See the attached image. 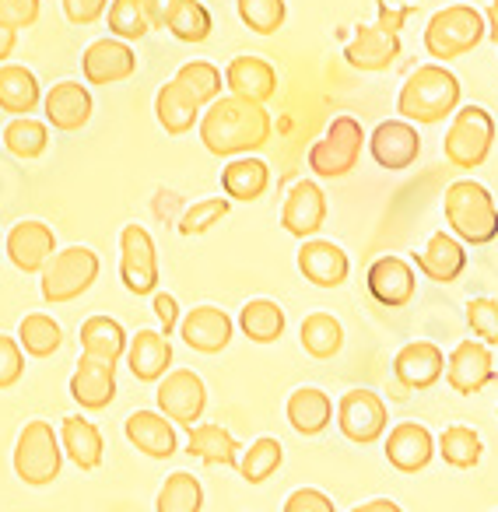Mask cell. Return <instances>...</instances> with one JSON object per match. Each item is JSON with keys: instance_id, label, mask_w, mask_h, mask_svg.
<instances>
[{"instance_id": "ffe728a7", "label": "cell", "mask_w": 498, "mask_h": 512, "mask_svg": "<svg viewBox=\"0 0 498 512\" xmlns=\"http://www.w3.org/2000/svg\"><path fill=\"white\" fill-rule=\"evenodd\" d=\"M446 372V355L432 341H411L393 358V376L404 390H428Z\"/></svg>"}, {"instance_id": "f1b7e54d", "label": "cell", "mask_w": 498, "mask_h": 512, "mask_svg": "<svg viewBox=\"0 0 498 512\" xmlns=\"http://www.w3.org/2000/svg\"><path fill=\"white\" fill-rule=\"evenodd\" d=\"M200 113H204V106H200L176 78L165 81V85L158 88L155 116H158V127H162L165 134L179 137V134H186V130H193V123H200Z\"/></svg>"}, {"instance_id": "8fae6325", "label": "cell", "mask_w": 498, "mask_h": 512, "mask_svg": "<svg viewBox=\"0 0 498 512\" xmlns=\"http://www.w3.org/2000/svg\"><path fill=\"white\" fill-rule=\"evenodd\" d=\"M120 278L134 295L158 292V253L148 228L127 225L120 232Z\"/></svg>"}, {"instance_id": "d6a6232c", "label": "cell", "mask_w": 498, "mask_h": 512, "mask_svg": "<svg viewBox=\"0 0 498 512\" xmlns=\"http://www.w3.org/2000/svg\"><path fill=\"white\" fill-rule=\"evenodd\" d=\"M60 446H64L71 463H78L81 470H95L102 463V453H106L102 432L88 418H81V414L64 418V425H60Z\"/></svg>"}, {"instance_id": "2e32d148", "label": "cell", "mask_w": 498, "mask_h": 512, "mask_svg": "<svg viewBox=\"0 0 498 512\" xmlns=\"http://www.w3.org/2000/svg\"><path fill=\"white\" fill-rule=\"evenodd\" d=\"M4 249H8L11 264H15L18 271L39 274L50 264V256L57 253V235H53V228L46 225V221H18V225L11 228Z\"/></svg>"}, {"instance_id": "ba28073f", "label": "cell", "mask_w": 498, "mask_h": 512, "mask_svg": "<svg viewBox=\"0 0 498 512\" xmlns=\"http://www.w3.org/2000/svg\"><path fill=\"white\" fill-rule=\"evenodd\" d=\"M365 130L355 116H334L327 127V134L309 148V169L323 179H341L348 172L358 169V158H362Z\"/></svg>"}, {"instance_id": "603a6c76", "label": "cell", "mask_w": 498, "mask_h": 512, "mask_svg": "<svg viewBox=\"0 0 498 512\" xmlns=\"http://www.w3.org/2000/svg\"><path fill=\"white\" fill-rule=\"evenodd\" d=\"M127 432V442L137 449V453L151 456V460H169L179 449L176 442V428L165 418L162 411H134L123 425Z\"/></svg>"}, {"instance_id": "6da1fadb", "label": "cell", "mask_w": 498, "mask_h": 512, "mask_svg": "<svg viewBox=\"0 0 498 512\" xmlns=\"http://www.w3.org/2000/svg\"><path fill=\"white\" fill-rule=\"evenodd\" d=\"M200 144L218 158H239L260 151L274 134V120L264 102L239 99V95H218L200 113Z\"/></svg>"}, {"instance_id": "f907efd6", "label": "cell", "mask_w": 498, "mask_h": 512, "mask_svg": "<svg viewBox=\"0 0 498 512\" xmlns=\"http://www.w3.org/2000/svg\"><path fill=\"white\" fill-rule=\"evenodd\" d=\"M39 22V0H0V25L22 32Z\"/></svg>"}, {"instance_id": "60d3db41", "label": "cell", "mask_w": 498, "mask_h": 512, "mask_svg": "<svg viewBox=\"0 0 498 512\" xmlns=\"http://www.w3.org/2000/svg\"><path fill=\"white\" fill-rule=\"evenodd\" d=\"M4 144L15 158H39L50 148V123L29 120V116H18L4 127Z\"/></svg>"}, {"instance_id": "db71d44e", "label": "cell", "mask_w": 498, "mask_h": 512, "mask_svg": "<svg viewBox=\"0 0 498 512\" xmlns=\"http://www.w3.org/2000/svg\"><path fill=\"white\" fill-rule=\"evenodd\" d=\"M151 306H155V316H158V323H162V334L165 337L176 334V330H179V306H176V299H172L169 292H155V295H151Z\"/></svg>"}, {"instance_id": "484cf974", "label": "cell", "mask_w": 498, "mask_h": 512, "mask_svg": "<svg viewBox=\"0 0 498 512\" xmlns=\"http://www.w3.org/2000/svg\"><path fill=\"white\" fill-rule=\"evenodd\" d=\"M435 453V439L425 425L418 421H400L397 428L386 439V460L400 470V474H418V470L428 467Z\"/></svg>"}, {"instance_id": "11a10c76", "label": "cell", "mask_w": 498, "mask_h": 512, "mask_svg": "<svg viewBox=\"0 0 498 512\" xmlns=\"http://www.w3.org/2000/svg\"><path fill=\"white\" fill-rule=\"evenodd\" d=\"M179 4H183V0H144V11H148L151 29H169V22L179 11Z\"/></svg>"}, {"instance_id": "f6af8a7d", "label": "cell", "mask_w": 498, "mask_h": 512, "mask_svg": "<svg viewBox=\"0 0 498 512\" xmlns=\"http://www.w3.org/2000/svg\"><path fill=\"white\" fill-rule=\"evenodd\" d=\"M235 8H239L242 25L260 36H274L288 18L285 0H235Z\"/></svg>"}, {"instance_id": "ee69618b", "label": "cell", "mask_w": 498, "mask_h": 512, "mask_svg": "<svg viewBox=\"0 0 498 512\" xmlns=\"http://www.w3.org/2000/svg\"><path fill=\"white\" fill-rule=\"evenodd\" d=\"M169 32L179 39V43H204V39L214 32V18H211V11H207L204 0H183L179 11L172 15Z\"/></svg>"}, {"instance_id": "9f6ffc18", "label": "cell", "mask_w": 498, "mask_h": 512, "mask_svg": "<svg viewBox=\"0 0 498 512\" xmlns=\"http://www.w3.org/2000/svg\"><path fill=\"white\" fill-rule=\"evenodd\" d=\"M15 46H18V32L8 29V25H0V64L15 53Z\"/></svg>"}, {"instance_id": "30bf717a", "label": "cell", "mask_w": 498, "mask_h": 512, "mask_svg": "<svg viewBox=\"0 0 498 512\" xmlns=\"http://www.w3.org/2000/svg\"><path fill=\"white\" fill-rule=\"evenodd\" d=\"M155 400H158V411H162L169 421L193 428L200 418H204L207 386L193 369H172V372H165V376L158 379Z\"/></svg>"}, {"instance_id": "8992f818", "label": "cell", "mask_w": 498, "mask_h": 512, "mask_svg": "<svg viewBox=\"0 0 498 512\" xmlns=\"http://www.w3.org/2000/svg\"><path fill=\"white\" fill-rule=\"evenodd\" d=\"M99 278V256L88 246H67L60 253L50 256V264L39 271V281H43V299L50 306H64V302H74L88 292Z\"/></svg>"}, {"instance_id": "4fadbf2b", "label": "cell", "mask_w": 498, "mask_h": 512, "mask_svg": "<svg viewBox=\"0 0 498 512\" xmlns=\"http://www.w3.org/2000/svg\"><path fill=\"white\" fill-rule=\"evenodd\" d=\"M81 71H85L88 85H116V81H127L137 71V53L130 50L127 39H95L81 53Z\"/></svg>"}, {"instance_id": "5b68a950", "label": "cell", "mask_w": 498, "mask_h": 512, "mask_svg": "<svg viewBox=\"0 0 498 512\" xmlns=\"http://www.w3.org/2000/svg\"><path fill=\"white\" fill-rule=\"evenodd\" d=\"M484 36H488V25L474 4H449L428 18L425 50L432 60H456L474 50Z\"/></svg>"}, {"instance_id": "3957f363", "label": "cell", "mask_w": 498, "mask_h": 512, "mask_svg": "<svg viewBox=\"0 0 498 512\" xmlns=\"http://www.w3.org/2000/svg\"><path fill=\"white\" fill-rule=\"evenodd\" d=\"M442 211H446L449 232L460 242L488 246V242L498 239V207L488 186L474 183V179H456L446 190Z\"/></svg>"}, {"instance_id": "1f68e13d", "label": "cell", "mask_w": 498, "mask_h": 512, "mask_svg": "<svg viewBox=\"0 0 498 512\" xmlns=\"http://www.w3.org/2000/svg\"><path fill=\"white\" fill-rule=\"evenodd\" d=\"M186 453L204 460L207 467H239V442L228 428L221 425H193Z\"/></svg>"}, {"instance_id": "4dcf8cb0", "label": "cell", "mask_w": 498, "mask_h": 512, "mask_svg": "<svg viewBox=\"0 0 498 512\" xmlns=\"http://www.w3.org/2000/svg\"><path fill=\"white\" fill-rule=\"evenodd\" d=\"M127 330L113 316H88L81 323V355H92L99 362H120L127 355Z\"/></svg>"}, {"instance_id": "277c9868", "label": "cell", "mask_w": 498, "mask_h": 512, "mask_svg": "<svg viewBox=\"0 0 498 512\" xmlns=\"http://www.w3.org/2000/svg\"><path fill=\"white\" fill-rule=\"evenodd\" d=\"M379 4L376 25L369 29H358V36L344 46V60L358 71H386V67L397 64L400 57V32H404V22L414 15V8H390L383 0Z\"/></svg>"}, {"instance_id": "d6986e66", "label": "cell", "mask_w": 498, "mask_h": 512, "mask_svg": "<svg viewBox=\"0 0 498 512\" xmlns=\"http://www.w3.org/2000/svg\"><path fill=\"white\" fill-rule=\"evenodd\" d=\"M495 376H498L495 362H491V351L484 341H460L446 362L449 386H453L456 393H463V397L484 390Z\"/></svg>"}, {"instance_id": "c3c4849f", "label": "cell", "mask_w": 498, "mask_h": 512, "mask_svg": "<svg viewBox=\"0 0 498 512\" xmlns=\"http://www.w3.org/2000/svg\"><path fill=\"white\" fill-rule=\"evenodd\" d=\"M467 327L477 341L498 344V302L495 299H470L467 302Z\"/></svg>"}, {"instance_id": "74e56055", "label": "cell", "mask_w": 498, "mask_h": 512, "mask_svg": "<svg viewBox=\"0 0 498 512\" xmlns=\"http://www.w3.org/2000/svg\"><path fill=\"white\" fill-rule=\"evenodd\" d=\"M341 344H344V327L330 313H309L302 320V348L313 358L327 362V358H334L341 351Z\"/></svg>"}, {"instance_id": "7bdbcfd3", "label": "cell", "mask_w": 498, "mask_h": 512, "mask_svg": "<svg viewBox=\"0 0 498 512\" xmlns=\"http://www.w3.org/2000/svg\"><path fill=\"white\" fill-rule=\"evenodd\" d=\"M109 32L116 39H127V43H137L151 32L148 11H144V0H109Z\"/></svg>"}, {"instance_id": "681fc988", "label": "cell", "mask_w": 498, "mask_h": 512, "mask_svg": "<svg viewBox=\"0 0 498 512\" xmlns=\"http://www.w3.org/2000/svg\"><path fill=\"white\" fill-rule=\"evenodd\" d=\"M25 376V351L15 337L0 334V390H11Z\"/></svg>"}, {"instance_id": "7c38bea8", "label": "cell", "mask_w": 498, "mask_h": 512, "mask_svg": "<svg viewBox=\"0 0 498 512\" xmlns=\"http://www.w3.org/2000/svg\"><path fill=\"white\" fill-rule=\"evenodd\" d=\"M386 421V404L372 390H348L337 400V428L358 446L376 442L386 432Z\"/></svg>"}, {"instance_id": "4316f807", "label": "cell", "mask_w": 498, "mask_h": 512, "mask_svg": "<svg viewBox=\"0 0 498 512\" xmlns=\"http://www.w3.org/2000/svg\"><path fill=\"white\" fill-rule=\"evenodd\" d=\"M225 88L239 99L271 102L278 95V71L264 57H235L225 67Z\"/></svg>"}, {"instance_id": "f5cc1de1", "label": "cell", "mask_w": 498, "mask_h": 512, "mask_svg": "<svg viewBox=\"0 0 498 512\" xmlns=\"http://www.w3.org/2000/svg\"><path fill=\"white\" fill-rule=\"evenodd\" d=\"M109 11V0H64V15L71 25H92Z\"/></svg>"}, {"instance_id": "6f0895ef", "label": "cell", "mask_w": 498, "mask_h": 512, "mask_svg": "<svg viewBox=\"0 0 498 512\" xmlns=\"http://www.w3.org/2000/svg\"><path fill=\"white\" fill-rule=\"evenodd\" d=\"M351 512H404L397 502H390V498H372V502H365V505H358V509H351Z\"/></svg>"}, {"instance_id": "8d00e7d4", "label": "cell", "mask_w": 498, "mask_h": 512, "mask_svg": "<svg viewBox=\"0 0 498 512\" xmlns=\"http://www.w3.org/2000/svg\"><path fill=\"white\" fill-rule=\"evenodd\" d=\"M18 344H22L25 355L50 358V355H57L60 344H64V330H60V323L53 320V316L29 313L22 320V327H18Z\"/></svg>"}, {"instance_id": "91938a15", "label": "cell", "mask_w": 498, "mask_h": 512, "mask_svg": "<svg viewBox=\"0 0 498 512\" xmlns=\"http://www.w3.org/2000/svg\"><path fill=\"white\" fill-rule=\"evenodd\" d=\"M0 246H4V239H0Z\"/></svg>"}, {"instance_id": "7402d4cb", "label": "cell", "mask_w": 498, "mask_h": 512, "mask_svg": "<svg viewBox=\"0 0 498 512\" xmlns=\"http://www.w3.org/2000/svg\"><path fill=\"white\" fill-rule=\"evenodd\" d=\"M43 109H46V123L53 130H64V134H74L81 130L88 120H92V92H88L81 81H60L46 92L43 99Z\"/></svg>"}, {"instance_id": "cb8c5ba5", "label": "cell", "mask_w": 498, "mask_h": 512, "mask_svg": "<svg viewBox=\"0 0 498 512\" xmlns=\"http://www.w3.org/2000/svg\"><path fill=\"white\" fill-rule=\"evenodd\" d=\"M71 397L78 400L85 411H102L113 404L116 397V365L99 362L92 355L78 358V369L71 376Z\"/></svg>"}, {"instance_id": "f35d334b", "label": "cell", "mask_w": 498, "mask_h": 512, "mask_svg": "<svg viewBox=\"0 0 498 512\" xmlns=\"http://www.w3.org/2000/svg\"><path fill=\"white\" fill-rule=\"evenodd\" d=\"M439 453L449 467L470 470V467H477V460H481V453H484L481 435L467 425H449L446 432L439 435Z\"/></svg>"}, {"instance_id": "9a60e30c", "label": "cell", "mask_w": 498, "mask_h": 512, "mask_svg": "<svg viewBox=\"0 0 498 512\" xmlns=\"http://www.w3.org/2000/svg\"><path fill=\"white\" fill-rule=\"evenodd\" d=\"M327 221V193L320 190V183L313 179H299L288 190L285 211H281V225L285 232H292L295 239H313Z\"/></svg>"}, {"instance_id": "d590c367", "label": "cell", "mask_w": 498, "mask_h": 512, "mask_svg": "<svg viewBox=\"0 0 498 512\" xmlns=\"http://www.w3.org/2000/svg\"><path fill=\"white\" fill-rule=\"evenodd\" d=\"M239 330L253 344H274L281 334H285V309L271 299L246 302L239 313Z\"/></svg>"}, {"instance_id": "836d02e7", "label": "cell", "mask_w": 498, "mask_h": 512, "mask_svg": "<svg viewBox=\"0 0 498 512\" xmlns=\"http://www.w3.org/2000/svg\"><path fill=\"white\" fill-rule=\"evenodd\" d=\"M43 102L39 81L29 67L22 64H0V109L11 116H29Z\"/></svg>"}, {"instance_id": "ab89813d", "label": "cell", "mask_w": 498, "mask_h": 512, "mask_svg": "<svg viewBox=\"0 0 498 512\" xmlns=\"http://www.w3.org/2000/svg\"><path fill=\"white\" fill-rule=\"evenodd\" d=\"M200 505H204V488H200V481L193 474H186V470H176V474H169V481L162 484V491H158L155 509L158 512H200Z\"/></svg>"}, {"instance_id": "e575fe53", "label": "cell", "mask_w": 498, "mask_h": 512, "mask_svg": "<svg viewBox=\"0 0 498 512\" xmlns=\"http://www.w3.org/2000/svg\"><path fill=\"white\" fill-rule=\"evenodd\" d=\"M288 421L299 435H320L334 421V400L316 386H302L288 397Z\"/></svg>"}, {"instance_id": "f546056e", "label": "cell", "mask_w": 498, "mask_h": 512, "mask_svg": "<svg viewBox=\"0 0 498 512\" xmlns=\"http://www.w3.org/2000/svg\"><path fill=\"white\" fill-rule=\"evenodd\" d=\"M221 186H225L228 200L253 204V200L264 197L267 186H271V169H267V162H260V158L239 155L225 165V172H221Z\"/></svg>"}, {"instance_id": "e0dca14e", "label": "cell", "mask_w": 498, "mask_h": 512, "mask_svg": "<svg viewBox=\"0 0 498 512\" xmlns=\"http://www.w3.org/2000/svg\"><path fill=\"white\" fill-rule=\"evenodd\" d=\"M232 334H235L232 316L218 306H197L179 320V337H183L193 351H200V355H218V351H225Z\"/></svg>"}, {"instance_id": "ac0fdd59", "label": "cell", "mask_w": 498, "mask_h": 512, "mask_svg": "<svg viewBox=\"0 0 498 512\" xmlns=\"http://www.w3.org/2000/svg\"><path fill=\"white\" fill-rule=\"evenodd\" d=\"M299 271L316 288H341L351 274V260L337 242L327 239H302Z\"/></svg>"}, {"instance_id": "d4e9b609", "label": "cell", "mask_w": 498, "mask_h": 512, "mask_svg": "<svg viewBox=\"0 0 498 512\" xmlns=\"http://www.w3.org/2000/svg\"><path fill=\"white\" fill-rule=\"evenodd\" d=\"M414 264L435 285H453L467 271V249H463V242L453 232H435L428 239V246L414 256Z\"/></svg>"}, {"instance_id": "83f0119b", "label": "cell", "mask_w": 498, "mask_h": 512, "mask_svg": "<svg viewBox=\"0 0 498 512\" xmlns=\"http://www.w3.org/2000/svg\"><path fill=\"white\" fill-rule=\"evenodd\" d=\"M127 365L134 379L141 383H158L172 365V344L158 330H137V337L127 344Z\"/></svg>"}, {"instance_id": "5bb4252c", "label": "cell", "mask_w": 498, "mask_h": 512, "mask_svg": "<svg viewBox=\"0 0 498 512\" xmlns=\"http://www.w3.org/2000/svg\"><path fill=\"white\" fill-rule=\"evenodd\" d=\"M369 151H372V158H376V165H383V169H390V172H404L418 162L421 137H418V130H414V123L386 120L372 130Z\"/></svg>"}, {"instance_id": "7a4b0ae2", "label": "cell", "mask_w": 498, "mask_h": 512, "mask_svg": "<svg viewBox=\"0 0 498 512\" xmlns=\"http://www.w3.org/2000/svg\"><path fill=\"white\" fill-rule=\"evenodd\" d=\"M460 106V78L442 64H425L404 81L397 116L407 123H439Z\"/></svg>"}, {"instance_id": "816d5d0a", "label": "cell", "mask_w": 498, "mask_h": 512, "mask_svg": "<svg viewBox=\"0 0 498 512\" xmlns=\"http://www.w3.org/2000/svg\"><path fill=\"white\" fill-rule=\"evenodd\" d=\"M285 512H337V509L320 488H299L288 495Z\"/></svg>"}, {"instance_id": "9c48e42d", "label": "cell", "mask_w": 498, "mask_h": 512, "mask_svg": "<svg viewBox=\"0 0 498 512\" xmlns=\"http://www.w3.org/2000/svg\"><path fill=\"white\" fill-rule=\"evenodd\" d=\"M60 463H64V446L60 435L53 432L50 421H29L18 435L15 446V474L25 484H53L60 477Z\"/></svg>"}, {"instance_id": "7dc6e473", "label": "cell", "mask_w": 498, "mask_h": 512, "mask_svg": "<svg viewBox=\"0 0 498 512\" xmlns=\"http://www.w3.org/2000/svg\"><path fill=\"white\" fill-rule=\"evenodd\" d=\"M232 211V200L228 197H207V200H197L190 211L179 218V235H204L218 225L225 214Z\"/></svg>"}, {"instance_id": "b9f144b4", "label": "cell", "mask_w": 498, "mask_h": 512, "mask_svg": "<svg viewBox=\"0 0 498 512\" xmlns=\"http://www.w3.org/2000/svg\"><path fill=\"white\" fill-rule=\"evenodd\" d=\"M281 460H285V449H281V442L271 439V435H264V439L253 442V446L246 449V456L239 460L242 481H246V484H264L267 477L281 467Z\"/></svg>"}, {"instance_id": "52a82bcc", "label": "cell", "mask_w": 498, "mask_h": 512, "mask_svg": "<svg viewBox=\"0 0 498 512\" xmlns=\"http://www.w3.org/2000/svg\"><path fill=\"white\" fill-rule=\"evenodd\" d=\"M495 144V116L484 106H463L453 113V123L442 141V155L456 169H477Z\"/></svg>"}, {"instance_id": "bcb514c9", "label": "cell", "mask_w": 498, "mask_h": 512, "mask_svg": "<svg viewBox=\"0 0 498 512\" xmlns=\"http://www.w3.org/2000/svg\"><path fill=\"white\" fill-rule=\"evenodd\" d=\"M176 81L200 102V106H211L221 95V71L207 60H190L176 71Z\"/></svg>"}, {"instance_id": "44dd1931", "label": "cell", "mask_w": 498, "mask_h": 512, "mask_svg": "<svg viewBox=\"0 0 498 512\" xmlns=\"http://www.w3.org/2000/svg\"><path fill=\"white\" fill-rule=\"evenodd\" d=\"M365 285H369V295L386 309H400L414 299V267L400 256H379L376 264L365 274Z\"/></svg>"}, {"instance_id": "680465c9", "label": "cell", "mask_w": 498, "mask_h": 512, "mask_svg": "<svg viewBox=\"0 0 498 512\" xmlns=\"http://www.w3.org/2000/svg\"><path fill=\"white\" fill-rule=\"evenodd\" d=\"M484 25H488V36H491V43L498 46V0H491V8L484 11Z\"/></svg>"}]
</instances>
